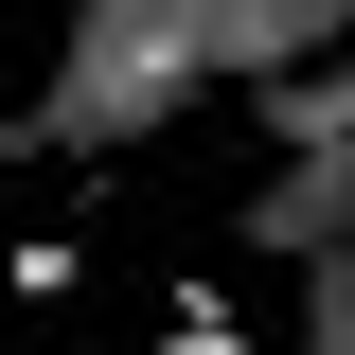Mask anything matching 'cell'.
I'll return each mask as SVG.
<instances>
[{"label":"cell","instance_id":"cell-1","mask_svg":"<svg viewBox=\"0 0 355 355\" xmlns=\"http://www.w3.org/2000/svg\"><path fill=\"white\" fill-rule=\"evenodd\" d=\"M160 355H249V320H231V302H214V284H196V302H178V320H160Z\"/></svg>","mask_w":355,"mask_h":355}]
</instances>
